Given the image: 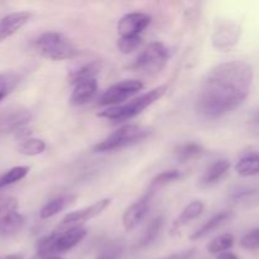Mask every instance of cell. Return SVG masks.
Wrapping results in <instances>:
<instances>
[{"instance_id": "obj_12", "label": "cell", "mask_w": 259, "mask_h": 259, "mask_svg": "<svg viewBox=\"0 0 259 259\" xmlns=\"http://www.w3.org/2000/svg\"><path fill=\"white\" fill-rule=\"evenodd\" d=\"M32 14L28 12H14L4 15L0 19V42L8 39L22 29L30 20Z\"/></svg>"}, {"instance_id": "obj_32", "label": "cell", "mask_w": 259, "mask_h": 259, "mask_svg": "<svg viewBox=\"0 0 259 259\" xmlns=\"http://www.w3.org/2000/svg\"><path fill=\"white\" fill-rule=\"evenodd\" d=\"M195 252H196V249H195V248H191V249L182 250V252H177V253H174V254H169V255H166V257L157 258V259H190L194 257Z\"/></svg>"}, {"instance_id": "obj_23", "label": "cell", "mask_w": 259, "mask_h": 259, "mask_svg": "<svg viewBox=\"0 0 259 259\" xmlns=\"http://www.w3.org/2000/svg\"><path fill=\"white\" fill-rule=\"evenodd\" d=\"M162 227H163V218L162 217H156L149 222V224L147 225L146 230L142 234L141 239L138 242V247L143 248L149 245L151 243L154 242L157 237H158L159 232L162 230Z\"/></svg>"}, {"instance_id": "obj_28", "label": "cell", "mask_w": 259, "mask_h": 259, "mask_svg": "<svg viewBox=\"0 0 259 259\" xmlns=\"http://www.w3.org/2000/svg\"><path fill=\"white\" fill-rule=\"evenodd\" d=\"M142 45V37H119L116 42L119 52L123 55H129L138 50Z\"/></svg>"}, {"instance_id": "obj_34", "label": "cell", "mask_w": 259, "mask_h": 259, "mask_svg": "<svg viewBox=\"0 0 259 259\" xmlns=\"http://www.w3.org/2000/svg\"><path fill=\"white\" fill-rule=\"evenodd\" d=\"M0 259H22L19 254H8V255H0Z\"/></svg>"}, {"instance_id": "obj_16", "label": "cell", "mask_w": 259, "mask_h": 259, "mask_svg": "<svg viewBox=\"0 0 259 259\" xmlns=\"http://www.w3.org/2000/svg\"><path fill=\"white\" fill-rule=\"evenodd\" d=\"M230 169V162L228 159L222 158L215 161L211 166H209V168L205 171L204 176L201 177L200 182H201V186L209 187L217 185L220 180L224 179L227 176L228 171Z\"/></svg>"}, {"instance_id": "obj_4", "label": "cell", "mask_w": 259, "mask_h": 259, "mask_svg": "<svg viewBox=\"0 0 259 259\" xmlns=\"http://www.w3.org/2000/svg\"><path fill=\"white\" fill-rule=\"evenodd\" d=\"M34 45L42 57L52 61L72 60L80 55V51L72 40L58 32L43 33L35 39Z\"/></svg>"}, {"instance_id": "obj_13", "label": "cell", "mask_w": 259, "mask_h": 259, "mask_svg": "<svg viewBox=\"0 0 259 259\" xmlns=\"http://www.w3.org/2000/svg\"><path fill=\"white\" fill-rule=\"evenodd\" d=\"M98 91V81L96 78L81 81L73 85L72 94L70 96V104L73 106H81L88 104L95 96Z\"/></svg>"}, {"instance_id": "obj_14", "label": "cell", "mask_w": 259, "mask_h": 259, "mask_svg": "<svg viewBox=\"0 0 259 259\" xmlns=\"http://www.w3.org/2000/svg\"><path fill=\"white\" fill-rule=\"evenodd\" d=\"M204 209H205L204 202L200 201V200H195V201H191L189 205H186L185 209L181 211V214L175 219L174 224H172L171 227L172 234H176V233L181 232V230L184 229L189 223H191L192 220L197 219V218L202 214Z\"/></svg>"}, {"instance_id": "obj_24", "label": "cell", "mask_w": 259, "mask_h": 259, "mask_svg": "<svg viewBox=\"0 0 259 259\" xmlns=\"http://www.w3.org/2000/svg\"><path fill=\"white\" fill-rule=\"evenodd\" d=\"M47 148V144L43 139L39 138H27L19 144V152L24 156L28 157H34L39 156Z\"/></svg>"}, {"instance_id": "obj_9", "label": "cell", "mask_w": 259, "mask_h": 259, "mask_svg": "<svg viewBox=\"0 0 259 259\" xmlns=\"http://www.w3.org/2000/svg\"><path fill=\"white\" fill-rule=\"evenodd\" d=\"M144 88L143 82L139 80H123L118 83H114L113 86L108 89L99 99V104L104 106H118L124 104V101L128 100L133 95Z\"/></svg>"}, {"instance_id": "obj_5", "label": "cell", "mask_w": 259, "mask_h": 259, "mask_svg": "<svg viewBox=\"0 0 259 259\" xmlns=\"http://www.w3.org/2000/svg\"><path fill=\"white\" fill-rule=\"evenodd\" d=\"M169 58V51L163 43L153 42L147 46L133 61L128 68L134 72H142L146 75H156L161 72L167 65Z\"/></svg>"}, {"instance_id": "obj_18", "label": "cell", "mask_w": 259, "mask_h": 259, "mask_svg": "<svg viewBox=\"0 0 259 259\" xmlns=\"http://www.w3.org/2000/svg\"><path fill=\"white\" fill-rule=\"evenodd\" d=\"M230 218H233L232 211H228V210H225V211L218 212V214H215L214 217L210 218L209 220H206V222H205L204 224H202L201 227L196 230V232L192 233V234L190 235V239L197 240V239H201V238L206 237L207 234H210V233L214 232L215 229H218L220 225L224 224V223L227 222V220H229Z\"/></svg>"}, {"instance_id": "obj_20", "label": "cell", "mask_w": 259, "mask_h": 259, "mask_svg": "<svg viewBox=\"0 0 259 259\" xmlns=\"http://www.w3.org/2000/svg\"><path fill=\"white\" fill-rule=\"evenodd\" d=\"M235 172L242 177H253L259 175V153H247L237 162Z\"/></svg>"}, {"instance_id": "obj_10", "label": "cell", "mask_w": 259, "mask_h": 259, "mask_svg": "<svg viewBox=\"0 0 259 259\" xmlns=\"http://www.w3.org/2000/svg\"><path fill=\"white\" fill-rule=\"evenodd\" d=\"M151 20L148 14L141 12L123 15L116 25L119 37H141V33L151 24Z\"/></svg>"}, {"instance_id": "obj_1", "label": "cell", "mask_w": 259, "mask_h": 259, "mask_svg": "<svg viewBox=\"0 0 259 259\" xmlns=\"http://www.w3.org/2000/svg\"><path fill=\"white\" fill-rule=\"evenodd\" d=\"M253 68L243 61H228L214 66L205 75L197 96V113L218 119L239 108L249 96Z\"/></svg>"}, {"instance_id": "obj_26", "label": "cell", "mask_w": 259, "mask_h": 259, "mask_svg": "<svg viewBox=\"0 0 259 259\" xmlns=\"http://www.w3.org/2000/svg\"><path fill=\"white\" fill-rule=\"evenodd\" d=\"M181 179V172L179 169H168V171H163L159 175H157L151 182V186H149V191L154 192L156 190H158L159 187H163L169 185L171 182L177 181V180Z\"/></svg>"}, {"instance_id": "obj_19", "label": "cell", "mask_w": 259, "mask_h": 259, "mask_svg": "<svg viewBox=\"0 0 259 259\" xmlns=\"http://www.w3.org/2000/svg\"><path fill=\"white\" fill-rule=\"evenodd\" d=\"M100 63L98 61H90L88 63H82L78 67L73 68L70 73H68V80L72 85H76L81 81L90 80V78H95V76L100 72Z\"/></svg>"}, {"instance_id": "obj_29", "label": "cell", "mask_w": 259, "mask_h": 259, "mask_svg": "<svg viewBox=\"0 0 259 259\" xmlns=\"http://www.w3.org/2000/svg\"><path fill=\"white\" fill-rule=\"evenodd\" d=\"M240 245L247 250L259 249V228L245 233L240 239Z\"/></svg>"}, {"instance_id": "obj_15", "label": "cell", "mask_w": 259, "mask_h": 259, "mask_svg": "<svg viewBox=\"0 0 259 259\" xmlns=\"http://www.w3.org/2000/svg\"><path fill=\"white\" fill-rule=\"evenodd\" d=\"M25 224V218L20 212L13 211L0 218V239L14 237Z\"/></svg>"}, {"instance_id": "obj_25", "label": "cell", "mask_w": 259, "mask_h": 259, "mask_svg": "<svg viewBox=\"0 0 259 259\" xmlns=\"http://www.w3.org/2000/svg\"><path fill=\"white\" fill-rule=\"evenodd\" d=\"M29 167L28 166H17L10 168L9 171L5 172L3 176H0V190L4 187L10 186L13 184H17L20 180L24 179L29 172Z\"/></svg>"}, {"instance_id": "obj_7", "label": "cell", "mask_w": 259, "mask_h": 259, "mask_svg": "<svg viewBox=\"0 0 259 259\" xmlns=\"http://www.w3.org/2000/svg\"><path fill=\"white\" fill-rule=\"evenodd\" d=\"M242 35V27L229 19L218 20L211 34V43L215 50L229 52L238 45Z\"/></svg>"}, {"instance_id": "obj_11", "label": "cell", "mask_w": 259, "mask_h": 259, "mask_svg": "<svg viewBox=\"0 0 259 259\" xmlns=\"http://www.w3.org/2000/svg\"><path fill=\"white\" fill-rule=\"evenodd\" d=\"M154 192L147 191L143 196L139 200H137L134 204H132L128 209L124 211L123 219V227L126 232H132L133 229H136L139 224L142 223V220L146 218L147 212H148L149 207H151V201L152 196H153Z\"/></svg>"}, {"instance_id": "obj_8", "label": "cell", "mask_w": 259, "mask_h": 259, "mask_svg": "<svg viewBox=\"0 0 259 259\" xmlns=\"http://www.w3.org/2000/svg\"><path fill=\"white\" fill-rule=\"evenodd\" d=\"M110 204H111L110 199H101L99 200V201L94 202V204L90 205V206H86L83 207V209L68 212V214L65 215L63 219L61 220L57 230L58 232H62V230L72 229V228L82 227L86 222H89V220L94 219V218L103 214V212L108 209Z\"/></svg>"}, {"instance_id": "obj_6", "label": "cell", "mask_w": 259, "mask_h": 259, "mask_svg": "<svg viewBox=\"0 0 259 259\" xmlns=\"http://www.w3.org/2000/svg\"><path fill=\"white\" fill-rule=\"evenodd\" d=\"M148 136V129L137 125V124H126V125L116 129L105 139L99 142L94 147V152L95 153H104V152H111L116 151V149L125 148V147L133 146V144L144 141Z\"/></svg>"}, {"instance_id": "obj_31", "label": "cell", "mask_w": 259, "mask_h": 259, "mask_svg": "<svg viewBox=\"0 0 259 259\" xmlns=\"http://www.w3.org/2000/svg\"><path fill=\"white\" fill-rule=\"evenodd\" d=\"M121 255V247L119 244H111L100 253L98 259H119Z\"/></svg>"}, {"instance_id": "obj_27", "label": "cell", "mask_w": 259, "mask_h": 259, "mask_svg": "<svg viewBox=\"0 0 259 259\" xmlns=\"http://www.w3.org/2000/svg\"><path fill=\"white\" fill-rule=\"evenodd\" d=\"M19 82V77L14 72H2L0 73V103L5 98L12 94V91L17 88Z\"/></svg>"}, {"instance_id": "obj_3", "label": "cell", "mask_w": 259, "mask_h": 259, "mask_svg": "<svg viewBox=\"0 0 259 259\" xmlns=\"http://www.w3.org/2000/svg\"><path fill=\"white\" fill-rule=\"evenodd\" d=\"M86 235H88V229L83 227L72 228V229L62 230V232L55 230L38 240L35 244L37 253L42 258L56 255L58 253H65L82 242Z\"/></svg>"}, {"instance_id": "obj_35", "label": "cell", "mask_w": 259, "mask_h": 259, "mask_svg": "<svg viewBox=\"0 0 259 259\" xmlns=\"http://www.w3.org/2000/svg\"><path fill=\"white\" fill-rule=\"evenodd\" d=\"M42 259H63V258L58 257V255H51V257H46V258H42Z\"/></svg>"}, {"instance_id": "obj_21", "label": "cell", "mask_w": 259, "mask_h": 259, "mask_svg": "<svg viewBox=\"0 0 259 259\" xmlns=\"http://www.w3.org/2000/svg\"><path fill=\"white\" fill-rule=\"evenodd\" d=\"M204 152L200 144L197 143H184L180 144L176 149H175V158L180 163H186V162L192 161V159L200 157Z\"/></svg>"}, {"instance_id": "obj_2", "label": "cell", "mask_w": 259, "mask_h": 259, "mask_svg": "<svg viewBox=\"0 0 259 259\" xmlns=\"http://www.w3.org/2000/svg\"><path fill=\"white\" fill-rule=\"evenodd\" d=\"M167 91V85H159L157 88L152 89L151 91H147L143 95L138 98L132 99L128 103H124L118 106H110L106 110L100 111L98 114L99 118L108 119L111 121H125L129 119H133L134 116L143 113L147 108L153 105L156 101L163 98Z\"/></svg>"}, {"instance_id": "obj_30", "label": "cell", "mask_w": 259, "mask_h": 259, "mask_svg": "<svg viewBox=\"0 0 259 259\" xmlns=\"http://www.w3.org/2000/svg\"><path fill=\"white\" fill-rule=\"evenodd\" d=\"M17 209L18 200L15 197L0 194V218L5 217L13 211H17Z\"/></svg>"}, {"instance_id": "obj_22", "label": "cell", "mask_w": 259, "mask_h": 259, "mask_svg": "<svg viewBox=\"0 0 259 259\" xmlns=\"http://www.w3.org/2000/svg\"><path fill=\"white\" fill-rule=\"evenodd\" d=\"M235 238L234 235L230 234V233H224V234L218 235L217 238L211 240V242L207 244V252L210 254H222V253L228 252L230 248L234 245Z\"/></svg>"}, {"instance_id": "obj_17", "label": "cell", "mask_w": 259, "mask_h": 259, "mask_svg": "<svg viewBox=\"0 0 259 259\" xmlns=\"http://www.w3.org/2000/svg\"><path fill=\"white\" fill-rule=\"evenodd\" d=\"M76 199H77L76 195H62V196H58L50 200V201L46 202V204L43 205L42 209H40V219H50V218L55 217L58 212L63 211V210L67 209L68 206L75 204Z\"/></svg>"}, {"instance_id": "obj_33", "label": "cell", "mask_w": 259, "mask_h": 259, "mask_svg": "<svg viewBox=\"0 0 259 259\" xmlns=\"http://www.w3.org/2000/svg\"><path fill=\"white\" fill-rule=\"evenodd\" d=\"M217 259H239V258H238V255L234 254V253L225 252V253H222V254L218 255Z\"/></svg>"}]
</instances>
